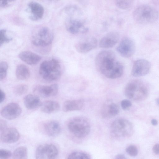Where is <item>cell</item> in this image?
<instances>
[{
	"instance_id": "1",
	"label": "cell",
	"mask_w": 159,
	"mask_h": 159,
	"mask_svg": "<svg viewBox=\"0 0 159 159\" xmlns=\"http://www.w3.org/2000/svg\"><path fill=\"white\" fill-rule=\"evenodd\" d=\"M95 63L100 72L107 78L115 79L123 75L124 67L118 61L114 52L111 50H104L96 56Z\"/></svg>"
},
{
	"instance_id": "2",
	"label": "cell",
	"mask_w": 159,
	"mask_h": 159,
	"mask_svg": "<svg viewBox=\"0 0 159 159\" xmlns=\"http://www.w3.org/2000/svg\"><path fill=\"white\" fill-rule=\"evenodd\" d=\"M40 75L45 80L52 81L59 80L61 74V67L59 62L55 59L43 61L39 69Z\"/></svg>"
},
{
	"instance_id": "3",
	"label": "cell",
	"mask_w": 159,
	"mask_h": 159,
	"mask_svg": "<svg viewBox=\"0 0 159 159\" xmlns=\"http://www.w3.org/2000/svg\"><path fill=\"white\" fill-rule=\"evenodd\" d=\"M125 96L135 101H141L146 99L148 95V88L143 82L135 80L130 81L126 85L124 90Z\"/></svg>"
},
{
	"instance_id": "4",
	"label": "cell",
	"mask_w": 159,
	"mask_h": 159,
	"mask_svg": "<svg viewBox=\"0 0 159 159\" xmlns=\"http://www.w3.org/2000/svg\"><path fill=\"white\" fill-rule=\"evenodd\" d=\"M133 16L138 23L147 24L155 21L158 18V14L156 10L152 7L142 5L136 8L133 12Z\"/></svg>"
},
{
	"instance_id": "5",
	"label": "cell",
	"mask_w": 159,
	"mask_h": 159,
	"mask_svg": "<svg viewBox=\"0 0 159 159\" xmlns=\"http://www.w3.org/2000/svg\"><path fill=\"white\" fill-rule=\"evenodd\" d=\"M69 131L75 137L83 138L88 135L90 132V125L88 120L81 116L71 119L68 123Z\"/></svg>"
},
{
	"instance_id": "6",
	"label": "cell",
	"mask_w": 159,
	"mask_h": 159,
	"mask_svg": "<svg viewBox=\"0 0 159 159\" xmlns=\"http://www.w3.org/2000/svg\"><path fill=\"white\" fill-rule=\"evenodd\" d=\"M110 129L112 134L118 138L130 137L134 132V128L131 123L123 118L115 120L111 125Z\"/></svg>"
},
{
	"instance_id": "7",
	"label": "cell",
	"mask_w": 159,
	"mask_h": 159,
	"mask_svg": "<svg viewBox=\"0 0 159 159\" xmlns=\"http://www.w3.org/2000/svg\"><path fill=\"white\" fill-rule=\"evenodd\" d=\"M53 35L52 31L46 27H41L33 34L31 37L32 43L37 46L44 47L50 44Z\"/></svg>"
},
{
	"instance_id": "8",
	"label": "cell",
	"mask_w": 159,
	"mask_h": 159,
	"mask_svg": "<svg viewBox=\"0 0 159 159\" xmlns=\"http://www.w3.org/2000/svg\"><path fill=\"white\" fill-rule=\"evenodd\" d=\"M58 154L56 146L52 144L46 143L38 147L35 155L36 159H56Z\"/></svg>"
},
{
	"instance_id": "9",
	"label": "cell",
	"mask_w": 159,
	"mask_h": 159,
	"mask_svg": "<svg viewBox=\"0 0 159 159\" xmlns=\"http://www.w3.org/2000/svg\"><path fill=\"white\" fill-rule=\"evenodd\" d=\"M65 26L67 31L73 34H84L87 32L89 30L83 21L71 17L66 19Z\"/></svg>"
},
{
	"instance_id": "10",
	"label": "cell",
	"mask_w": 159,
	"mask_h": 159,
	"mask_svg": "<svg viewBox=\"0 0 159 159\" xmlns=\"http://www.w3.org/2000/svg\"><path fill=\"white\" fill-rule=\"evenodd\" d=\"M116 49L122 57L129 58L134 54L135 49V45L132 39L125 38L121 41Z\"/></svg>"
},
{
	"instance_id": "11",
	"label": "cell",
	"mask_w": 159,
	"mask_h": 159,
	"mask_svg": "<svg viewBox=\"0 0 159 159\" xmlns=\"http://www.w3.org/2000/svg\"><path fill=\"white\" fill-rule=\"evenodd\" d=\"M151 68V64L148 61L145 59H139L134 63L131 74L136 77L143 76L149 72Z\"/></svg>"
},
{
	"instance_id": "12",
	"label": "cell",
	"mask_w": 159,
	"mask_h": 159,
	"mask_svg": "<svg viewBox=\"0 0 159 159\" xmlns=\"http://www.w3.org/2000/svg\"><path fill=\"white\" fill-rule=\"evenodd\" d=\"M22 109L20 106L15 102L10 103L4 106L1 110V115L8 120L14 119L21 113Z\"/></svg>"
},
{
	"instance_id": "13",
	"label": "cell",
	"mask_w": 159,
	"mask_h": 159,
	"mask_svg": "<svg viewBox=\"0 0 159 159\" xmlns=\"http://www.w3.org/2000/svg\"><path fill=\"white\" fill-rule=\"evenodd\" d=\"M97 45L96 39L89 37L79 41L75 45V48L78 52L85 53L95 48Z\"/></svg>"
},
{
	"instance_id": "14",
	"label": "cell",
	"mask_w": 159,
	"mask_h": 159,
	"mask_svg": "<svg viewBox=\"0 0 159 159\" xmlns=\"http://www.w3.org/2000/svg\"><path fill=\"white\" fill-rule=\"evenodd\" d=\"M58 91V86L56 84L49 85H38L34 89L36 95L43 98L55 96L57 94Z\"/></svg>"
},
{
	"instance_id": "15",
	"label": "cell",
	"mask_w": 159,
	"mask_h": 159,
	"mask_svg": "<svg viewBox=\"0 0 159 159\" xmlns=\"http://www.w3.org/2000/svg\"><path fill=\"white\" fill-rule=\"evenodd\" d=\"M119 39V33L114 31L110 32L101 39L99 42V46L103 48H112L117 43Z\"/></svg>"
},
{
	"instance_id": "16",
	"label": "cell",
	"mask_w": 159,
	"mask_h": 159,
	"mask_svg": "<svg viewBox=\"0 0 159 159\" xmlns=\"http://www.w3.org/2000/svg\"><path fill=\"white\" fill-rule=\"evenodd\" d=\"M0 139L3 142L11 143L15 142L19 139L20 135L17 129L15 128H6L1 132Z\"/></svg>"
},
{
	"instance_id": "17",
	"label": "cell",
	"mask_w": 159,
	"mask_h": 159,
	"mask_svg": "<svg viewBox=\"0 0 159 159\" xmlns=\"http://www.w3.org/2000/svg\"><path fill=\"white\" fill-rule=\"evenodd\" d=\"M43 130L45 133L51 137H55L61 132V129L59 122L56 120H51L43 124Z\"/></svg>"
},
{
	"instance_id": "18",
	"label": "cell",
	"mask_w": 159,
	"mask_h": 159,
	"mask_svg": "<svg viewBox=\"0 0 159 159\" xmlns=\"http://www.w3.org/2000/svg\"><path fill=\"white\" fill-rule=\"evenodd\" d=\"M119 112L118 106L109 101L106 102L103 106L101 110L102 116L103 118H109L115 116Z\"/></svg>"
},
{
	"instance_id": "19",
	"label": "cell",
	"mask_w": 159,
	"mask_h": 159,
	"mask_svg": "<svg viewBox=\"0 0 159 159\" xmlns=\"http://www.w3.org/2000/svg\"><path fill=\"white\" fill-rule=\"evenodd\" d=\"M28 6L31 13L30 17L31 20H37L42 18L44 13V9L42 5L38 2L32 1L29 3Z\"/></svg>"
},
{
	"instance_id": "20",
	"label": "cell",
	"mask_w": 159,
	"mask_h": 159,
	"mask_svg": "<svg viewBox=\"0 0 159 159\" xmlns=\"http://www.w3.org/2000/svg\"><path fill=\"white\" fill-rule=\"evenodd\" d=\"M18 56L22 61L30 65L36 64L41 59L39 55L29 51L21 52L19 53Z\"/></svg>"
},
{
	"instance_id": "21",
	"label": "cell",
	"mask_w": 159,
	"mask_h": 159,
	"mask_svg": "<svg viewBox=\"0 0 159 159\" xmlns=\"http://www.w3.org/2000/svg\"><path fill=\"white\" fill-rule=\"evenodd\" d=\"M84 104V101L81 99L67 100L63 103V110L65 112L80 110L82 108Z\"/></svg>"
},
{
	"instance_id": "22",
	"label": "cell",
	"mask_w": 159,
	"mask_h": 159,
	"mask_svg": "<svg viewBox=\"0 0 159 159\" xmlns=\"http://www.w3.org/2000/svg\"><path fill=\"white\" fill-rule=\"evenodd\" d=\"M24 103L27 109L33 110L40 107L42 102L38 96L29 94L24 97Z\"/></svg>"
},
{
	"instance_id": "23",
	"label": "cell",
	"mask_w": 159,
	"mask_h": 159,
	"mask_svg": "<svg viewBox=\"0 0 159 159\" xmlns=\"http://www.w3.org/2000/svg\"><path fill=\"white\" fill-rule=\"evenodd\" d=\"M41 111L45 113L50 114L58 111L60 106L57 101L54 100H47L42 103L40 106Z\"/></svg>"
},
{
	"instance_id": "24",
	"label": "cell",
	"mask_w": 159,
	"mask_h": 159,
	"mask_svg": "<svg viewBox=\"0 0 159 159\" xmlns=\"http://www.w3.org/2000/svg\"><path fill=\"white\" fill-rule=\"evenodd\" d=\"M16 75L17 78L20 80L28 79L30 76V71L28 67L23 64L18 65L16 70Z\"/></svg>"
},
{
	"instance_id": "25",
	"label": "cell",
	"mask_w": 159,
	"mask_h": 159,
	"mask_svg": "<svg viewBox=\"0 0 159 159\" xmlns=\"http://www.w3.org/2000/svg\"><path fill=\"white\" fill-rule=\"evenodd\" d=\"M12 157L13 159H27V148L24 146L17 148L14 151Z\"/></svg>"
},
{
	"instance_id": "26",
	"label": "cell",
	"mask_w": 159,
	"mask_h": 159,
	"mask_svg": "<svg viewBox=\"0 0 159 159\" xmlns=\"http://www.w3.org/2000/svg\"><path fill=\"white\" fill-rule=\"evenodd\" d=\"M66 12L70 16H79L81 14V10L76 6L71 5L66 6L65 9Z\"/></svg>"
},
{
	"instance_id": "27",
	"label": "cell",
	"mask_w": 159,
	"mask_h": 159,
	"mask_svg": "<svg viewBox=\"0 0 159 159\" xmlns=\"http://www.w3.org/2000/svg\"><path fill=\"white\" fill-rule=\"evenodd\" d=\"M28 87L26 84H20L16 86L13 89V93L16 95L21 96L28 91Z\"/></svg>"
},
{
	"instance_id": "28",
	"label": "cell",
	"mask_w": 159,
	"mask_h": 159,
	"mask_svg": "<svg viewBox=\"0 0 159 159\" xmlns=\"http://www.w3.org/2000/svg\"><path fill=\"white\" fill-rule=\"evenodd\" d=\"M67 159H91L90 157L85 153L75 152L70 154Z\"/></svg>"
},
{
	"instance_id": "29",
	"label": "cell",
	"mask_w": 159,
	"mask_h": 159,
	"mask_svg": "<svg viewBox=\"0 0 159 159\" xmlns=\"http://www.w3.org/2000/svg\"><path fill=\"white\" fill-rule=\"evenodd\" d=\"M133 3L131 0H117L116 1V6L122 9H127L131 7Z\"/></svg>"
},
{
	"instance_id": "30",
	"label": "cell",
	"mask_w": 159,
	"mask_h": 159,
	"mask_svg": "<svg viewBox=\"0 0 159 159\" xmlns=\"http://www.w3.org/2000/svg\"><path fill=\"white\" fill-rule=\"evenodd\" d=\"M8 65L6 62L2 61L0 63V80L4 79L7 76Z\"/></svg>"
},
{
	"instance_id": "31",
	"label": "cell",
	"mask_w": 159,
	"mask_h": 159,
	"mask_svg": "<svg viewBox=\"0 0 159 159\" xmlns=\"http://www.w3.org/2000/svg\"><path fill=\"white\" fill-rule=\"evenodd\" d=\"M12 40L11 38L8 37L6 34V30L2 29L0 31V45L1 46L5 43H8Z\"/></svg>"
},
{
	"instance_id": "32",
	"label": "cell",
	"mask_w": 159,
	"mask_h": 159,
	"mask_svg": "<svg viewBox=\"0 0 159 159\" xmlns=\"http://www.w3.org/2000/svg\"><path fill=\"white\" fill-rule=\"evenodd\" d=\"M127 153L131 156H135L138 153V150L137 147L134 145H130L126 149Z\"/></svg>"
},
{
	"instance_id": "33",
	"label": "cell",
	"mask_w": 159,
	"mask_h": 159,
	"mask_svg": "<svg viewBox=\"0 0 159 159\" xmlns=\"http://www.w3.org/2000/svg\"><path fill=\"white\" fill-rule=\"evenodd\" d=\"M11 155V152L9 150L4 149L0 150V159H8Z\"/></svg>"
},
{
	"instance_id": "34",
	"label": "cell",
	"mask_w": 159,
	"mask_h": 159,
	"mask_svg": "<svg viewBox=\"0 0 159 159\" xmlns=\"http://www.w3.org/2000/svg\"><path fill=\"white\" fill-rule=\"evenodd\" d=\"M120 105L123 110H126L130 107L132 105L131 102L128 99H124L121 101Z\"/></svg>"
},
{
	"instance_id": "35",
	"label": "cell",
	"mask_w": 159,
	"mask_h": 159,
	"mask_svg": "<svg viewBox=\"0 0 159 159\" xmlns=\"http://www.w3.org/2000/svg\"><path fill=\"white\" fill-rule=\"evenodd\" d=\"M6 123L3 120H1L0 121V129L1 132L6 128Z\"/></svg>"
},
{
	"instance_id": "36",
	"label": "cell",
	"mask_w": 159,
	"mask_h": 159,
	"mask_svg": "<svg viewBox=\"0 0 159 159\" xmlns=\"http://www.w3.org/2000/svg\"><path fill=\"white\" fill-rule=\"evenodd\" d=\"M6 95L5 93L1 89L0 90V103L3 102L5 99Z\"/></svg>"
},
{
	"instance_id": "37",
	"label": "cell",
	"mask_w": 159,
	"mask_h": 159,
	"mask_svg": "<svg viewBox=\"0 0 159 159\" xmlns=\"http://www.w3.org/2000/svg\"><path fill=\"white\" fill-rule=\"evenodd\" d=\"M153 152L156 154H159V144H156L153 147Z\"/></svg>"
},
{
	"instance_id": "38",
	"label": "cell",
	"mask_w": 159,
	"mask_h": 159,
	"mask_svg": "<svg viewBox=\"0 0 159 159\" xmlns=\"http://www.w3.org/2000/svg\"><path fill=\"white\" fill-rule=\"evenodd\" d=\"M10 1H1L0 2V7H3L7 6L8 5L9 2Z\"/></svg>"
},
{
	"instance_id": "39",
	"label": "cell",
	"mask_w": 159,
	"mask_h": 159,
	"mask_svg": "<svg viewBox=\"0 0 159 159\" xmlns=\"http://www.w3.org/2000/svg\"><path fill=\"white\" fill-rule=\"evenodd\" d=\"M114 159H127V158L124 155L118 154L115 156Z\"/></svg>"
},
{
	"instance_id": "40",
	"label": "cell",
	"mask_w": 159,
	"mask_h": 159,
	"mask_svg": "<svg viewBox=\"0 0 159 159\" xmlns=\"http://www.w3.org/2000/svg\"><path fill=\"white\" fill-rule=\"evenodd\" d=\"M151 123L152 125L156 126L157 125L158 122L157 120L155 119H153L151 120Z\"/></svg>"
},
{
	"instance_id": "41",
	"label": "cell",
	"mask_w": 159,
	"mask_h": 159,
	"mask_svg": "<svg viewBox=\"0 0 159 159\" xmlns=\"http://www.w3.org/2000/svg\"><path fill=\"white\" fill-rule=\"evenodd\" d=\"M156 102L157 105L159 107V98L156 99Z\"/></svg>"
}]
</instances>
